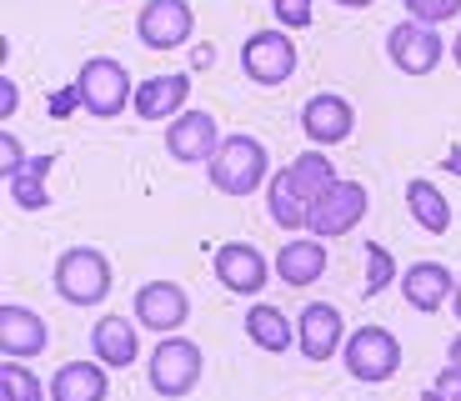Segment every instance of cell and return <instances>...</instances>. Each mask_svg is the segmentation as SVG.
Returning <instances> with one entry per match:
<instances>
[{
	"instance_id": "cell-20",
	"label": "cell",
	"mask_w": 461,
	"mask_h": 401,
	"mask_svg": "<svg viewBox=\"0 0 461 401\" xmlns=\"http://www.w3.org/2000/svg\"><path fill=\"white\" fill-rule=\"evenodd\" d=\"M111 367H101V361H66V367H56V377L46 381L50 387V401H105L111 396V377H105Z\"/></svg>"
},
{
	"instance_id": "cell-14",
	"label": "cell",
	"mask_w": 461,
	"mask_h": 401,
	"mask_svg": "<svg viewBox=\"0 0 461 401\" xmlns=\"http://www.w3.org/2000/svg\"><path fill=\"white\" fill-rule=\"evenodd\" d=\"M216 281L230 291V296H261L266 281H271V261L256 251L251 241H226L216 246Z\"/></svg>"
},
{
	"instance_id": "cell-10",
	"label": "cell",
	"mask_w": 461,
	"mask_h": 401,
	"mask_svg": "<svg viewBox=\"0 0 461 401\" xmlns=\"http://www.w3.org/2000/svg\"><path fill=\"white\" fill-rule=\"evenodd\" d=\"M131 316L156 336H176L191 321V296H185L181 281H146L131 301Z\"/></svg>"
},
{
	"instance_id": "cell-26",
	"label": "cell",
	"mask_w": 461,
	"mask_h": 401,
	"mask_svg": "<svg viewBox=\"0 0 461 401\" xmlns=\"http://www.w3.org/2000/svg\"><path fill=\"white\" fill-rule=\"evenodd\" d=\"M0 401H50V387H41V377L25 361L5 356V367H0Z\"/></svg>"
},
{
	"instance_id": "cell-24",
	"label": "cell",
	"mask_w": 461,
	"mask_h": 401,
	"mask_svg": "<svg viewBox=\"0 0 461 401\" xmlns=\"http://www.w3.org/2000/svg\"><path fill=\"white\" fill-rule=\"evenodd\" d=\"M286 171H291V181H296V191L306 196L312 206H316V201H321L326 191H331L336 181H341V176H336V160L326 156V150H316V146L306 150V156H296V160H291Z\"/></svg>"
},
{
	"instance_id": "cell-17",
	"label": "cell",
	"mask_w": 461,
	"mask_h": 401,
	"mask_svg": "<svg viewBox=\"0 0 461 401\" xmlns=\"http://www.w3.org/2000/svg\"><path fill=\"white\" fill-rule=\"evenodd\" d=\"M185 101H191V76H185V70H171V76H146L140 80L131 111L156 126V121H176V115L185 111Z\"/></svg>"
},
{
	"instance_id": "cell-35",
	"label": "cell",
	"mask_w": 461,
	"mask_h": 401,
	"mask_svg": "<svg viewBox=\"0 0 461 401\" xmlns=\"http://www.w3.org/2000/svg\"><path fill=\"white\" fill-rule=\"evenodd\" d=\"M341 11H366V5H376V0H336Z\"/></svg>"
},
{
	"instance_id": "cell-13",
	"label": "cell",
	"mask_w": 461,
	"mask_h": 401,
	"mask_svg": "<svg viewBox=\"0 0 461 401\" xmlns=\"http://www.w3.org/2000/svg\"><path fill=\"white\" fill-rule=\"evenodd\" d=\"M301 131H306V141H312L316 150H331V146H341V141H351V131H357V111H351L346 96L316 91L312 101L301 105Z\"/></svg>"
},
{
	"instance_id": "cell-25",
	"label": "cell",
	"mask_w": 461,
	"mask_h": 401,
	"mask_svg": "<svg viewBox=\"0 0 461 401\" xmlns=\"http://www.w3.org/2000/svg\"><path fill=\"white\" fill-rule=\"evenodd\" d=\"M50 166H56V156H31L25 160V171H15L11 181H5V191H11V201L21 211H46L50 206V191H46Z\"/></svg>"
},
{
	"instance_id": "cell-21",
	"label": "cell",
	"mask_w": 461,
	"mask_h": 401,
	"mask_svg": "<svg viewBox=\"0 0 461 401\" xmlns=\"http://www.w3.org/2000/svg\"><path fill=\"white\" fill-rule=\"evenodd\" d=\"M266 216H271V226H281V231H306V221H312V201L296 191V181H291L286 166L271 171V181H266Z\"/></svg>"
},
{
	"instance_id": "cell-4",
	"label": "cell",
	"mask_w": 461,
	"mask_h": 401,
	"mask_svg": "<svg viewBox=\"0 0 461 401\" xmlns=\"http://www.w3.org/2000/svg\"><path fill=\"white\" fill-rule=\"evenodd\" d=\"M76 101H81L86 115H95V121H115V115L136 101V80H131V70L115 56H91L76 70Z\"/></svg>"
},
{
	"instance_id": "cell-12",
	"label": "cell",
	"mask_w": 461,
	"mask_h": 401,
	"mask_svg": "<svg viewBox=\"0 0 461 401\" xmlns=\"http://www.w3.org/2000/svg\"><path fill=\"white\" fill-rule=\"evenodd\" d=\"M346 316L331 306V301H312V306H301V316H296V346H301V356L306 361H331V356H341V346H346Z\"/></svg>"
},
{
	"instance_id": "cell-5",
	"label": "cell",
	"mask_w": 461,
	"mask_h": 401,
	"mask_svg": "<svg viewBox=\"0 0 461 401\" xmlns=\"http://www.w3.org/2000/svg\"><path fill=\"white\" fill-rule=\"evenodd\" d=\"M341 361H346V377L351 381L381 387V381H392L402 371V342L386 326H357L341 346Z\"/></svg>"
},
{
	"instance_id": "cell-18",
	"label": "cell",
	"mask_w": 461,
	"mask_h": 401,
	"mask_svg": "<svg viewBox=\"0 0 461 401\" xmlns=\"http://www.w3.org/2000/svg\"><path fill=\"white\" fill-rule=\"evenodd\" d=\"M50 346V326L41 311L31 306H0V351L11 356V361H31V356H41Z\"/></svg>"
},
{
	"instance_id": "cell-34",
	"label": "cell",
	"mask_w": 461,
	"mask_h": 401,
	"mask_svg": "<svg viewBox=\"0 0 461 401\" xmlns=\"http://www.w3.org/2000/svg\"><path fill=\"white\" fill-rule=\"evenodd\" d=\"M441 166H447V171H451V176H461V146H456V150H451V156H447V160H441Z\"/></svg>"
},
{
	"instance_id": "cell-6",
	"label": "cell",
	"mask_w": 461,
	"mask_h": 401,
	"mask_svg": "<svg viewBox=\"0 0 461 401\" xmlns=\"http://www.w3.org/2000/svg\"><path fill=\"white\" fill-rule=\"evenodd\" d=\"M296 41H291V31H281V25H271V31H251L241 46V70L251 86H286L291 76H296Z\"/></svg>"
},
{
	"instance_id": "cell-16",
	"label": "cell",
	"mask_w": 461,
	"mask_h": 401,
	"mask_svg": "<svg viewBox=\"0 0 461 401\" xmlns=\"http://www.w3.org/2000/svg\"><path fill=\"white\" fill-rule=\"evenodd\" d=\"M91 356L111 371H126L140 361V321L136 316H101L91 326Z\"/></svg>"
},
{
	"instance_id": "cell-30",
	"label": "cell",
	"mask_w": 461,
	"mask_h": 401,
	"mask_svg": "<svg viewBox=\"0 0 461 401\" xmlns=\"http://www.w3.org/2000/svg\"><path fill=\"white\" fill-rule=\"evenodd\" d=\"M25 150H21V136H15V131H0V176H5V181H11L15 171H25Z\"/></svg>"
},
{
	"instance_id": "cell-11",
	"label": "cell",
	"mask_w": 461,
	"mask_h": 401,
	"mask_svg": "<svg viewBox=\"0 0 461 401\" xmlns=\"http://www.w3.org/2000/svg\"><path fill=\"white\" fill-rule=\"evenodd\" d=\"M221 121L211 111H181L176 121H166V150L181 166H211V156L221 150Z\"/></svg>"
},
{
	"instance_id": "cell-23",
	"label": "cell",
	"mask_w": 461,
	"mask_h": 401,
	"mask_svg": "<svg viewBox=\"0 0 461 401\" xmlns=\"http://www.w3.org/2000/svg\"><path fill=\"white\" fill-rule=\"evenodd\" d=\"M406 211H411V221L427 236H447L451 231V201L441 196L437 181H427V176H411L406 181Z\"/></svg>"
},
{
	"instance_id": "cell-38",
	"label": "cell",
	"mask_w": 461,
	"mask_h": 401,
	"mask_svg": "<svg viewBox=\"0 0 461 401\" xmlns=\"http://www.w3.org/2000/svg\"><path fill=\"white\" fill-rule=\"evenodd\" d=\"M115 5H121V0H115Z\"/></svg>"
},
{
	"instance_id": "cell-7",
	"label": "cell",
	"mask_w": 461,
	"mask_h": 401,
	"mask_svg": "<svg viewBox=\"0 0 461 401\" xmlns=\"http://www.w3.org/2000/svg\"><path fill=\"white\" fill-rule=\"evenodd\" d=\"M366 211H371V191L361 181H336L331 191L321 196L312 206V221H306V231L312 236H321V241H331V236H351V231L366 221Z\"/></svg>"
},
{
	"instance_id": "cell-31",
	"label": "cell",
	"mask_w": 461,
	"mask_h": 401,
	"mask_svg": "<svg viewBox=\"0 0 461 401\" xmlns=\"http://www.w3.org/2000/svg\"><path fill=\"white\" fill-rule=\"evenodd\" d=\"M431 387H437L441 401H461V367H441Z\"/></svg>"
},
{
	"instance_id": "cell-33",
	"label": "cell",
	"mask_w": 461,
	"mask_h": 401,
	"mask_svg": "<svg viewBox=\"0 0 461 401\" xmlns=\"http://www.w3.org/2000/svg\"><path fill=\"white\" fill-rule=\"evenodd\" d=\"M447 367H461V332L451 336V346H447Z\"/></svg>"
},
{
	"instance_id": "cell-37",
	"label": "cell",
	"mask_w": 461,
	"mask_h": 401,
	"mask_svg": "<svg viewBox=\"0 0 461 401\" xmlns=\"http://www.w3.org/2000/svg\"><path fill=\"white\" fill-rule=\"evenodd\" d=\"M451 60L461 66V31H456V41H451Z\"/></svg>"
},
{
	"instance_id": "cell-27",
	"label": "cell",
	"mask_w": 461,
	"mask_h": 401,
	"mask_svg": "<svg viewBox=\"0 0 461 401\" xmlns=\"http://www.w3.org/2000/svg\"><path fill=\"white\" fill-rule=\"evenodd\" d=\"M361 251H366V287H361V296H381V291L392 287V281H402V271H396L392 251H386L381 241H366Z\"/></svg>"
},
{
	"instance_id": "cell-22",
	"label": "cell",
	"mask_w": 461,
	"mask_h": 401,
	"mask_svg": "<svg viewBox=\"0 0 461 401\" xmlns=\"http://www.w3.org/2000/svg\"><path fill=\"white\" fill-rule=\"evenodd\" d=\"M246 336H251V346H261V351L286 356L291 346H296V321L281 306H271V301H256V306L246 311Z\"/></svg>"
},
{
	"instance_id": "cell-19",
	"label": "cell",
	"mask_w": 461,
	"mask_h": 401,
	"mask_svg": "<svg viewBox=\"0 0 461 401\" xmlns=\"http://www.w3.org/2000/svg\"><path fill=\"white\" fill-rule=\"evenodd\" d=\"M326 266H331V256H326L321 236H291L276 251V276L286 287H316L326 276Z\"/></svg>"
},
{
	"instance_id": "cell-15",
	"label": "cell",
	"mask_w": 461,
	"mask_h": 401,
	"mask_svg": "<svg viewBox=\"0 0 461 401\" xmlns=\"http://www.w3.org/2000/svg\"><path fill=\"white\" fill-rule=\"evenodd\" d=\"M451 296H456V271H447L441 261H411L402 271V301L421 316L451 306Z\"/></svg>"
},
{
	"instance_id": "cell-3",
	"label": "cell",
	"mask_w": 461,
	"mask_h": 401,
	"mask_svg": "<svg viewBox=\"0 0 461 401\" xmlns=\"http://www.w3.org/2000/svg\"><path fill=\"white\" fill-rule=\"evenodd\" d=\"M50 281H56V296L66 306H81V311L101 306L111 296V256L95 251V246H70V251L56 256Z\"/></svg>"
},
{
	"instance_id": "cell-28",
	"label": "cell",
	"mask_w": 461,
	"mask_h": 401,
	"mask_svg": "<svg viewBox=\"0 0 461 401\" xmlns=\"http://www.w3.org/2000/svg\"><path fill=\"white\" fill-rule=\"evenodd\" d=\"M406 5V21H421V25H447L461 15V0H402Z\"/></svg>"
},
{
	"instance_id": "cell-9",
	"label": "cell",
	"mask_w": 461,
	"mask_h": 401,
	"mask_svg": "<svg viewBox=\"0 0 461 401\" xmlns=\"http://www.w3.org/2000/svg\"><path fill=\"white\" fill-rule=\"evenodd\" d=\"M136 35L146 50H181L196 35V11L191 0H146L136 15Z\"/></svg>"
},
{
	"instance_id": "cell-2",
	"label": "cell",
	"mask_w": 461,
	"mask_h": 401,
	"mask_svg": "<svg viewBox=\"0 0 461 401\" xmlns=\"http://www.w3.org/2000/svg\"><path fill=\"white\" fill-rule=\"evenodd\" d=\"M201 371H206V351H201L191 336H161L156 342V351H150V361H146V381H150V391L156 396H166V401H181V396H191V391L201 387Z\"/></svg>"
},
{
	"instance_id": "cell-1",
	"label": "cell",
	"mask_w": 461,
	"mask_h": 401,
	"mask_svg": "<svg viewBox=\"0 0 461 401\" xmlns=\"http://www.w3.org/2000/svg\"><path fill=\"white\" fill-rule=\"evenodd\" d=\"M206 176L221 196H236V201H241V196L266 191V181H271V156H266V146L256 136L236 131V136L221 141V150L211 156Z\"/></svg>"
},
{
	"instance_id": "cell-8",
	"label": "cell",
	"mask_w": 461,
	"mask_h": 401,
	"mask_svg": "<svg viewBox=\"0 0 461 401\" xmlns=\"http://www.w3.org/2000/svg\"><path fill=\"white\" fill-rule=\"evenodd\" d=\"M447 46H441V31L437 25H421V21H396L386 31V60H392L402 76H431L441 66Z\"/></svg>"
},
{
	"instance_id": "cell-32",
	"label": "cell",
	"mask_w": 461,
	"mask_h": 401,
	"mask_svg": "<svg viewBox=\"0 0 461 401\" xmlns=\"http://www.w3.org/2000/svg\"><path fill=\"white\" fill-rule=\"evenodd\" d=\"M15 111H21V86L11 76H0V121H11Z\"/></svg>"
},
{
	"instance_id": "cell-29",
	"label": "cell",
	"mask_w": 461,
	"mask_h": 401,
	"mask_svg": "<svg viewBox=\"0 0 461 401\" xmlns=\"http://www.w3.org/2000/svg\"><path fill=\"white\" fill-rule=\"evenodd\" d=\"M271 15H276L281 31H306L316 21V5L312 0H271Z\"/></svg>"
},
{
	"instance_id": "cell-36",
	"label": "cell",
	"mask_w": 461,
	"mask_h": 401,
	"mask_svg": "<svg viewBox=\"0 0 461 401\" xmlns=\"http://www.w3.org/2000/svg\"><path fill=\"white\" fill-rule=\"evenodd\" d=\"M451 311H456V321H461V271H456V296H451Z\"/></svg>"
}]
</instances>
